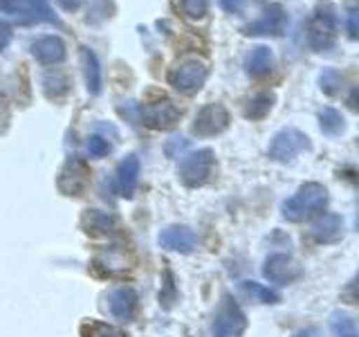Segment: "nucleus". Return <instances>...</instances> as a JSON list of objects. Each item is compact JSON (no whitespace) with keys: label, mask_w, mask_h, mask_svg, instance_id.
<instances>
[{"label":"nucleus","mask_w":359,"mask_h":337,"mask_svg":"<svg viewBox=\"0 0 359 337\" xmlns=\"http://www.w3.org/2000/svg\"><path fill=\"white\" fill-rule=\"evenodd\" d=\"M328 207V189L319 183L303 185L294 196L283 202V218L290 223H303L325 211Z\"/></svg>","instance_id":"obj_1"},{"label":"nucleus","mask_w":359,"mask_h":337,"mask_svg":"<svg viewBox=\"0 0 359 337\" xmlns=\"http://www.w3.org/2000/svg\"><path fill=\"white\" fill-rule=\"evenodd\" d=\"M168 84H171L180 95H196L202 90V86L207 84L209 79V67L205 61L200 59H184L175 63L171 70H168Z\"/></svg>","instance_id":"obj_5"},{"label":"nucleus","mask_w":359,"mask_h":337,"mask_svg":"<svg viewBox=\"0 0 359 337\" xmlns=\"http://www.w3.org/2000/svg\"><path fill=\"white\" fill-rule=\"evenodd\" d=\"M330 329L332 337H359L357 333V322L351 312L346 310H334L330 317Z\"/></svg>","instance_id":"obj_23"},{"label":"nucleus","mask_w":359,"mask_h":337,"mask_svg":"<svg viewBox=\"0 0 359 337\" xmlns=\"http://www.w3.org/2000/svg\"><path fill=\"white\" fill-rule=\"evenodd\" d=\"M140 297L130 286H119L108 292V310L119 322H130L137 312Z\"/></svg>","instance_id":"obj_15"},{"label":"nucleus","mask_w":359,"mask_h":337,"mask_svg":"<svg viewBox=\"0 0 359 337\" xmlns=\"http://www.w3.org/2000/svg\"><path fill=\"white\" fill-rule=\"evenodd\" d=\"M213 168H216V153L211 149L191 151L180 160L177 178L184 187H202L211 180Z\"/></svg>","instance_id":"obj_3"},{"label":"nucleus","mask_w":359,"mask_h":337,"mask_svg":"<svg viewBox=\"0 0 359 337\" xmlns=\"http://www.w3.org/2000/svg\"><path fill=\"white\" fill-rule=\"evenodd\" d=\"M180 117H182V108L171 99H160L153 104H137V115H135V124H144L146 128L153 131H171L177 126Z\"/></svg>","instance_id":"obj_6"},{"label":"nucleus","mask_w":359,"mask_h":337,"mask_svg":"<svg viewBox=\"0 0 359 337\" xmlns=\"http://www.w3.org/2000/svg\"><path fill=\"white\" fill-rule=\"evenodd\" d=\"M301 275H303L301 265L287 254H272L263 265V277L278 286L294 284L297 279H301Z\"/></svg>","instance_id":"obj_12"},{"label":"nucleus","mask_w":359,"mask_h":337,"mask_svg":"<svg viewBox=\"0 0 359 337\" xmlns=\"http://www.w3.org/2000/svg\"><path fill=\"white\" fill-rule=\"evenodd\" d=\"M81 230L90 236H112L119 230V220L108 211L88 209L81 216Z\"/></svg>","instance_id":"obj_16"},{"label":"nucleus","mask_w":359,"mask_h":337,"mask_svg":"<svg viewBox=\"0 0 359 337\" xmlns=\"http://www.w3.org/2000/svg\"><path fill=\"white\" fill-rule=\"evenodd\" d=\"M292 337H319V331L317 329H303V331L294 333Z\"/></svg>","instance_id":"obj_36"},{"label":"nucleus","mask_w":359,"mask_h":337,"mask_svg":"<svg viewBox=\"0 0 359 337\" xmlns=\"http://www.w3.org/2000/svg\"><path fill=\"white\" fill-rule=\"evenodd\" d=\"M88 153L93 157H106L110 153L108 140H104L101 135H93V138H88Z\"/></svg>","instance_id":"obj_31"},{"label":"nucleus","mask_w":359,"mask_h":337,"mask_svg":"<svg viewBox=\"0 0 359 337\" xmlns=\"http://www.w3.org/2000/svg\"><path fill=\"white\" fill-rule=\"evenodd\" d=\"M274 101H276V95L274 93H258L254 95L250 101L245 104L243 108V115L252 121H258V119H265L269 115V110L274 108Z\"/></svg>","instance_id":"obj_22"},{"label":"nucleus","mask_w":359,"mask_h":337,"mask_svg":"<svg viewBox=\"0 0 359 337\" xmlns=\"http://www.w3.org/2000/svg\"><path fill=\"white\" fill-rule=\"evenodd\" d=\"M348 37H351L353 41H357V37H359V11H357V7L348 9Z\"/></svg>","instance_id":"obj_32"},{"label":"nucleus","mask_w":359,"mask_h":337,"mask_svg":"<svg viewBox=\"0 0 359 337\" xmlns=\"http://www.w3.org/2000/svg\"><path fill=\"white\" fill-rule=\"evenodd\" d=\"M355 101H357V90H353V95H351V108H357Z\"/></svg>","instance_id":"obj_37"},{"label":"nucleus","mask_w":359,"mask_h":337,"mask_svg":"<svg viewBox=\"0 0 359 337\" xmlns=\"http://www.w3.org/2000/svg\"><path fill=\"white\" fill-rule=\"evenodd\" d=\"M247 331V317L229 292H224L220 306L213 315V337H243Z\"/></svg>","instance_id":"obj_7"},{"label":"nucleus","mask_w":359,"mask_h":337,"mask_svg":"<svg viewBox=\"0 0 359 337\" xmlns=\"http://www.w3.org/2000/svg\"><path fill=\"white\" fill-rule=\"evenodd\" d=\"M310 138L299 128H280L272 138V142H269L267 155L274 162H292L303 151H310Z\"/></svg>","instance_id":"obj_8"},{"label":"nucleus","mask_w":359,"mask_h":337,"mask_svg":"<svg viewBox=\"0 0 359 337\" xmlns=\"http://www.w3.org/2000/svg\"><path fill=\"white\" fill-rule=\"evenodd\" d=\"M11 37H14V32H11V25L7 20L0 18V52H5L11 43Z\"/></svg>","instance_id":"obj_33"},{"label":"nucleus","mask_w":359,"mask_h":337,"mask_svg":"<svg viewBox=\"0 0 359 337\" xmlns=\"http://www.w3.org/2000/svg\"><path fill=\"white\" fill-rule=\"evenodd\" d=\"M32 56L43 65H59L65 61L67 56V48L61 37H54V34H48V37H39L36 41H32L29 45Z\"/></svg>","instance_id":"obj_14"},{"label":"nucleus","mask_w":359,"mask_h":337,"mask_svg":"<svg viewBox=\"0 0 359 337\" xmlns=\"http://www.w3.org/2000/svg\"><path fill=\"white\" fill-rule=\"evenodd\" d=\"M287 27V11L283 5H267L263 16L243 27L245 37H283Z\"/></svg>","instance_id":"obj_10"},{"label":"nucleus","mask_w":359,"mask_h":337,"mask_svg":"<svg viewBox=\"0 0 359 337\" xmlns=\"http://www.w3.org/2000/svg\"><path fill=\"white\" fill-rule=\"evenodd\" d=\"M83 337H126V333H121L115 326L101 324V322H90L81 326Z\"/></svg>","instance_id":"obj_28"},{"label":"nucleus","mask_w":359,"mask_h":337,"mask_svg":"<svg viewBox=\"0 0 359 337\" xmlns=\"http://www.w3.org/2000/svg\"><path fill=\"white\" fill-rule=\"evenodd\" d=\"M81 65H83V79L88 93L97 97L101 93V65L97 54L90 48H81Z\"/></svg>","instance_id":"obj_20"},{"label":"nucleus","mask_w":359,"mask_h":337,"mask_svg":"<svg viewBox=\"0 0 359 337\" xmlns=\"http://www.w3.org/2000/svg\"><path fill=\"white\" fill-rule=\"evenodd\" d=\"M272 67H274V52L269 50L267 45H256V48H252L250 54L245 56V72L254 79L267 77L272 72Z\"/></svg>","instance_id":"obj_18"},{"label":"nucleus","mask_w":359,"mask_h":337,"mask_svg":"<svg viewBox=\"0 0 359 337\" xmlns=\"http://www.w3.org/2000/svg\"><path fill=\"white\" fill-rule=\"evenodd\" d=\"M319 126L325 135H341L346 131V119L337 108H323L319 112Z\"/></svg>","instance_id":"obj_25"},{"label":"nucleus","mask_w":359,"mask_h":337,"mask_svg":"<svg viewBox=\"0 0 359 337\" xmlns=\"http://www.w3.org/2000/svg\"><path fill=\"white\" fill-rule=\"evenodd\" d=\"M175 301H177V290H175V284H173V275H171V270H166L162 292H160V303H162L164 310H168V308H173Z\"/></svg>","instance_id":"obj_30"},{"label":"nucleus","mask_w":359,"mask_h":337,"mask_svg":"<svg viewBox=\"0 0 359 337\" xmlns=\"http://www.w3.org/2000/svg\"><path fill=\"white\" fill-rule=\"evenodd\" d=\"M218 3L227 14H233V16H241L245 11V0H218Z\"/></svg>","instance_id":"obj_34"},{"label":"nucleus","mask_w":359,"mask_h":337,"mask_svg":"<svg viewBox=\"0 0 359 337\" xmlns=\"http://www.w3.org/2000/svg\"><path fill=\"white\" fill-rule=\"evenodd\" d=\"M43 90H45V95L48 97H63L67 95V90H70V79H67L63 72H48L43 77Z\"/></svg>","instance_id":"obj_26"},{"label":"nucleus","mask_w":359,"mask_h":337,"mask_svg":"<svg viewBox=\"0 0 359 337\" xmlns=\"http://www.w3.org/2000/svg\"><path fill=\"white\" fill-rule=\"evenodd\" d=\"M0 14L16 18L20 25H36V22L61 25L48 0H0Z\"/></svg>","instance_id":"obj_4"},{"label":"nucleus","mask_w":359,"mask_h":337,"mask_svg":"<svg viewBox=\"0 0 359 337\" xmlns=\"http://www.w3.org/2000/svg\"><path fill=\"white\" fill-rule=\"evenodd\" d=\"M95 263L101 270H106L108 275H119V272H126L128 270V256L123 250H119V247H108V250L97 254Z\"/></svg>","instance_id":"obj_21"},{"label":"nucleus","mask_w":359,"mask_h":337,"mask_svg":"<svg viewBox=\"0 0 359 337\" xmlns=\"http://www.w3.org/2000/svg\"><path fill=\"white\" fill-rule=\"evenodd\" d=\"M229 124H231V115L227 108L222 104H207L198 110L191 133L198 135V138H216V135L229 128Z\"/></svg>","instance_id":"obj_9"},{"label":"nucleus","mask_w":359,"mask_h":337,"mask_svg":"<svg viewBox=\"0 0 359 337\" xmlns=\"http://www.w3.org/2000/svg\"><path fill=\"white\" fill-rule=\"evenodd\" d=\"M56 3H59L61 9H65V11H76L81 7V0H56Z\"/></svg>","instance_id":"obj_35"},{"label":"nucleus","mask_w":359,"mask_h":337,"mask_svg":"<svg viewBox=\"0 0 359 337\" xmlns=\"http://www.w3.org/2000/svg\"><path fill=\"white\" fill-rule=\"evenodd\" d=\"M140 168H142V162L135 153L126 155L117 164V189L123 198H133L135 187H137V180H140Z\"/></svg>","instance_id":"obj_17"},{"label":"nucleus","mask_w":359,"mask_h":337,"mask_svg":"<svg viewBox=\"0 0 359 337\" xmlns=\"http://www.w3.org/2000/svg\"><path fill=\"white\" fill-rule=\"evenodd\" d=\"M160 245L164 250L180 252V254H191L198 247V234L187 227V225H168L160 232Z\"/></svg>","instance_id":"obj_13"},{"label":"nucleus","mask_w":359,"mask_h":337,"mask_svg":"<svg viewBox=\"0 0 359 337\" xmlns=\"http://www.w3.org/2000/svg\"><path fill=\"white\" fill-rule=\"evenodd\" d=\"M180 7H182V14L191 20L205 18L207 11H209L207 0H180Z\"/></svg>","instance_id":"obj_29"},{"label":"nucleus","mask_w":359,"mask_h":337,"mask_svg":"<svg viewBox=\"0 0 359 337\" xmlns=\"http://www.w3.org/2000/svg\"><path fill=\"white\" fill-rule=\"evenodd\" d=\"M337 29H339V16L332 3H319L314 7L308 20V45L314 52H328L337 41Z\"/></svg>","instance_id":"obj_2"},{"label":"nucleus","mask_w":359,"mask_h":337,"mask_svg":"<svg viewBox=\"0 0 359 337\" xmlns=\"http://www.w3.org/2000/svg\"><path fill=\"white\" fill-rule=\"evenodd\" d=\"M319 88H321V93L328 95V97L339 95L341 88H344V77H341V72H337L334 67H325V70L319 74Z\"/></svg>","instance_id":"obj_27"},{"label":"nucleus","mask_w":359,"mask_h":337,"mask_svg":"<svg viewBox=\"0 0 359 337\" xmlns=\"http://www.w3.org/2000/svg\"><path fill=\"white\" fill-rule=\"evenodd\" d=\"M90 185V168L83 160L72 157L59 173V191L65 196H81Z\"/></svg>","instance_id":"obj_11"},{"label":"nucleus","mask_w":359,"mask_h":337,"mask_svg":"<svg viewBox=\"0 0 359 337\" xmlns=\"http://www.w3.org/2000/svg\"><path fill=\"white\" fill-rule=\"evenodd\" d=\"M312 239L317 243H337L344 236V220L337 213H323V216L312 225Z\"/></svg>","instance_id":"obj_19"},{"label":"nucleus","mask_w":359,"mask_h":337,"mask_svg":"<svg viewBox=\"0 0 359 337\" xmlns=\"http://www.w3.org/2000/svg\"><path fill=\"white\" fill-rule=\"evenodd\" d=\"M241 290L247 297H252V301H261V303H278L280 301V295L276 290L258 284V281H241Z\"/></svg>","instance_id":"obj_24"}]
</instances>
